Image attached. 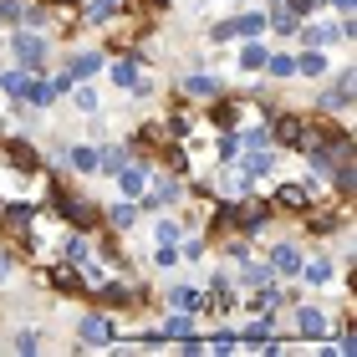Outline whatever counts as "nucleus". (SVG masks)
Returning a JSON list of instances; mask_svg holds the SVG:
<instances>
[{
  "mask_svg": "<svg viewBox=\"0 0 357 357\" xmlns=\"http://www.w3.org/2000/svg\"><path fill=\"white\" fill-rule=\"evenodd\" d=\"M77 332H82V342H87V347H107V342H118V327H112L102 312L82 317V321H77Z\"/></svg>",
  "mask_w": 357,
  "mask_h": 357,
  "instance_id": "f257e3e1",
  "label": "nucleus"
},
{
  "mask_svg": "<svg viewBox=\"0 0 357 357\" xmlns=\"http://www.w3.org/2000/svg\"><path fill=\"white\" fill-rule=\"evenodd\" d=\"M31 220H36V204H26V199H15V204L0 209V225H6V235H26Z\"/></svg>",
  "mask_w": 357,
  "mask_h": 357,
  "instance_id": "f03ea898",
  "label": "nucleus"
},
{
  "mask_svg": "<svg viewBox=\"0 0 357 357\" xmlns=\"http://www.w3.org/2000/svg\"><path fill=\"white\" fill-rule=\"evenodd\" d=\"M296 332L306 337V342H327L332 327H327V317H321L317 306H301V312H296Z\"/></svg>",
  "mask_w": 357,
  "mask_h": 357,
  "instance_id": "7ed1b4c3",
  "label": "nucleus"
},
{
  "mask_svg": "<svg viewBox=\"0 0 357 357\" xmlns=\"http://www.w3.org/2000/svg\"><path fill=\"white\" fill-rule=\"evenodd\" d=\"M15 61H21L26 72H31V67H41V61H46V41H41V36H31V31H21V36H15Z\"/></svg>",
  "mask_w": 357,
  "mask_h": 357,
  "instance_id": "20e7f679",
  "label": "nucleus"
},
{
  "mask_svg": "<svg viewBox=\"0 0 357 357\" xmlns=\"http://www.w3.org/2000/svg\"><path fill=\"white\" fill-rule=\"evenodd\" d=\"M52 199H56V209H61L72 225H92V220H97V215H92V199H72V194H61V189H52Z\"/></svg>",
  "mask_w": 357,
  "mask_h": 357,
  "instance_id": "39448f33",
  "label": "nucleus"
},
{
  "mask_svg": "<svg viewBox=\"0 0 357 357\" xmlns=\"http://www.w3.org/2000/svg\"><path fill=\"white\" fill-rule=\"evenodd\" d=\"M271 138L286 143V149H306V123H301V118H275Z\"/></svg>",
  "mask_w": 357,
  "mask_h": 357,
  "instance_id": "423d86ee",
  "label": "nucleus"
},
{
  "mask_svg": "<svg viewBox=\"0 0 357 357\" xmlns=\"http://www.w3.org/2000/svg\"><path fill=\"white\" fill-rule=\"evenodd\" d=\"M107 72H112V82H118V87H128V92H143V72H138V61H133V56H118Z\"/></svg>",
  "mask_w": 357,
  "mask_h": 357,
  "instance_id": "0eeeda50",
  "label": "nucleus"
},
{
  "mask_svg": "<svg viewBox=\"0 0 357 357\" xmlns=\"http://www.w3.org/2000/svg\"><path fill=\"white\" fill-rule=\"evenodd\" d=\"M158 337H164V342H184V337H194V317L189 312H174L164 327H158Z\"/></svg>",
  "mask_w": 357,
  "mask_h": 357,
  "instance_id": "6e6552de",
  "label": "nucleus"
},
{
  "mask_svg": "<svg viewBox=\"0 0 357 357\" xmlns=\"http://www.w3.org/2000/svg\"><path fill=\"white\" fill-rule=\"evenodd\" d=\"M347 102H352V72H342V77H337V87H332V92H321V107H327V112L347 107Z\"/></svg>",
  "mask_w": 357,
  "mask_h": 357,
  "instance_id": "1a4fd4ad",
  "label": "nucleus"
},
{
  "mask_svg": "<svg viewBox=\"0 0 357 357\" xmlns=\"http://www.w3.org/2000/svg\"><path fill=\"white\" fill-rule=\"evenodd\" d=\"M275 204H281V209H306V204H312V189H306V184H281V189H275Z\"/></svg>",
  "mask_w": 357,
  "mask_h": 357,
  "instance_id": "9d476101",
  "label": "nucleus"
},
{
  "mask_svg": "<svg viewBox=\"0 0 357 357\" xmlns=\"http://www.w3.org/2000/svg\"><path fill=\"white\" fill-rule=\"evenodd\" d=\"M46 281H52L56 291H87L82 286V275H77V266L67 261V266H52V271H46Z\"/></svg>",
  "mask_w": 357,
  "mask_h": 357,
  "instance_id": "9b49d317",
  "label": "nucleus"
},
{
  "mask_svg": "<svg viewBox=\"0 0 357 357\" xmlns=\"http://www.w3.org/2000/svg\"><path fill=\"white\" fill-rule=\"evenodd\" d=\"M271 266L281 271V275H296V271H301V250H296V245H275V250H271Z\"/></svg>",
  "mask_w": 357,
  "mask_h": 357,
  "instance_id": "f8f14e48",
  "label": "nucleus"
},
{
  "mask_svg": "<svg viewBox=\"0 0 357 357\" xmlns=\"http://www.w3.org/2000/svg\"><path fill=\"white\" fill-rule=\"evenodd\" d=\"M112 178H118V189H123V194H143V184H149V174H143L138 164H123Z\"/></svg>",
  "mask_w": 357,
  "mask_h": 357,
  "instance_id": "ddd939ff",
  "label": "nucleus"
},
{
  "mask_svg": "<svg viewBox=\"0 0 357 357\" xmlns=\"http://www.w3.org/2000/svg\"><path fill=\"white\" fill-rule=\"evenodd\" d=\"M271 164H275V153H266V149H255V153H245V158H240L245 178H261V174H271Z\"/></svg>",
  "mask_w": 357,
  "mask_h": 357,
  "instance_id": "4468645a",
  "label": "nucleus"
},
{
  "mask_svg": "<svg viewBox=\"0 0 357 357\" xmlns=\"http://www.w3.org/2000/svg\"><path fill=\"white\" fill-rule=\"evenodd\" d=\"M97 67H102V56H97V52H77L67 72H72V82H82V77H92Z\"/></svg>",
  "mask_w": 357,
  "mask_h": 357,
  "instance_id": "2eb2a0df",
  "label": "nucleus"
},
{
  "mask_svg": "<svg viewBox=\"0 0 357 357\" xmlns=\"http://www.w3.org/2000/svg\"><path fill=\"white\" fill-rule=\"evenodd\" d=\"M174 306H178V312H204V291H194V286H174Z\"/></svg>",
  "mask_w": 357,
  "mask_h": 357,
  "instance_id": "dca6fc26",
  "label": "nucleus"
},
{
  "mask_svg": "<svg viewBox=\"0 0 357 357\" xmlns=\"http://www.w3.org/2000/svg\"><path fill=\"white\" fill-rule=\"evenodd\" d=\"M230 281H225V275H220V281H215V291H209V296H204V312H230Z\"/></svg>",
  "mask_w": 357,
  "mask_h": 357,
  "instance_id": "f3484780",
  "label": "nucleus"
},
{
  "mask_svg": "<svg viewBox=\"0 0 357 357\" xmlns=\"http://www.w3.org/2000/svg\"><path fill=\"white\" fill-rule=\"evenodd\" d=\"M6 158H10L15 169H36V164H41V158H36V149H31V143H6Z\"/></svg>",
  "mask_w": 357,
  "mask_h": 357,
  "instance_id": "a211bd4d",
  "label": "nucleus"
},
{
  "mask_svg": "<svg viewBox=\"0 0 357 357\" xmlns=\"http://www.w3.org/2000/svg\"><path fill=\"white\" fill-rule=\"evenodd\" d=\"M271 327H275V321H250V327L245 332H240V342H250V347H271Z\"/></svg>",
  "mask_w": 357,
  "mask_h": 357,
  "instance_id": "6ab92c4d",
  "label": "nucleus"
},
{
  "mask_svg": "<svg viewBox=\"0 0 357 357\" xmlns=\"http://www.w3.org/2000/svg\"><path fill=\"white\" fill-rule=\"evenodd\" d=\"M301 275H306L312 286H327V281H332V261H327V255H321V261H301Z\"/></svg>",
  "mask_w": 357,
  "mask_h": 357,
  "instance_id": "aec40b11",
  "label": "nucleus"
},
{
  "mask_svg": "<svg viewBox=\"0 0 357 357\" xmlns=\"http://www.w3.org/2000/svg\"><path fill=\"white\" fill-rule=\"evenodd\" d=\"M184 92L189 97H220V82H215V77H204V72H194L189 82H184Z\"/></svg>",
  "mask_w": 357,
  "mask_h": 357,
  "instance_id": "412c9836",
  "label": "nucleus"
},
{
  "mask_svg": "<svg viewBox=\"0 0 357 357\" xmlns=\"http://www.w3.org/2000/svg\"><path fill=\"white\" fill-rule=\"evenodd\" d=\"M67 158H72V169H77V174H92V169H97V149H87V143H77Z\"/></svg>",
  "mask_w": 357,
  "mask_h": 357,
  "instance_id": "4be33fe9",
  "label": "nucleus"
},
{
  "mask_svg": "<svg viewBox=\"0 0 357 357\" xmlns=\"http://www.w3.org/2000/svg\"><path fill=\"white\" fill-rule=\"evenodd\" d=\"M240 67H245V72H261V67H266V46H261V41H250L245 52H240Z\"/></svg>",
  "mask_w": 357,
  "mask_h": 357,
  "instance_id": "5701e85b",
  "label": "nucleus"
},
{
  "mask_svg": "<svg viewBox=\"0 0 357 357\" xmlns=\"http://www.w3.org/2000/svg\"><path fill=\"white\" fill-rule=\"evenodd\" d=\"M306 41H312V46H327V41H342V26H327V21H321V26H312V31H306Z\"/></svg>",
  "mask_w": 357,
  "mask_h": 357,
  "instance_id": "b1692460",
  "label": "nucleus"
},
{
  "mask_svg": "<svg viewBox=\"0 0 357 357\" xmlns=\"http://www.w3.org/2000/svg\"><path fill=\"white\" fill-rule=\"evenodd\" d=\"M266 72L275 77V82H286V77H296V61L291 56H266Z\"/></svg>",
  "mask_w": 357,
  "mask_h": 357,
  "instance_id": "393cba45",
  "label": "nucleus"
},
{
  "mask_svg": "<svg viewBox=\"0 0 357 357\" xmlns=\"http://www.w3.org/2000/svg\"><path fill=\"white\" fill-rule=\"evenodd\" d=\"M21 97H26V102H36V107L52 102V82H36V77H26V92H21Z\"/></svg>",
  "mask_w": 357,
  "mask_h": 357,
  "instance_id": "a878e982",
  "label": "nucleus"
},
{
  "mask_svg": "<svg viewBox=\"0 0 357 357\" xmlns=\"http://www.w3.org/2000/svg\"><path fill=\"white\" fill-rule=\"evenodd\" d=\"M296 72H301V77H321V72H327V56H321V52H306V56L296 61Z\"/></svg>",
  "mask_w": 357,
  "mask_h": 357,
  "instance_id": "bb28decb",
  "label": "nucleus"
},
{
  "mask_svg": "<svg viewBox=\"0 0 357 357\" xmlns=\"http://www.w3.org/2000/svg\"><path fill=\"white\" fill-rule=\"evenodd\" d=\"M128 164V153L123 149H102V153H97V169H102V174H118Z\"/></svg>",
  "mask_w": 357,
  "mask_h": 357,
  "instance_id": "cd10ccee",
  "label": "nucleus"
},
{
  "mask_svg": "<svg viewBox=\"0 0 357 357\" xmlns=\"http://www.w3.org/2000/svg\"><path fill=\"white\" fill-rule=\"evenodd\" d=\"M266 31V15H240L235 21V36H261Z\"/></svg>",
  "mask_w": 357,
  "mask_h": 357,
  "instance_id": "c85d7f7f",
  "label": "nucleus"
},
{
  "mask_svg": "<svg viewBox=\"0 0 357 357\" xmlns=\"http://www.w3.org/2000/svg\"><path fill=\"white\" fill-rule=\"evenodd\" d=\"M271 26L281 31V36H291V31H296V10H281V6H275V10H271Z\"/></svg>",
  "mask_w": 357,
  "mask_h": 357,
  "instance_id": "c756f323",
  "label": "nucleus"
},
{
  "mask_svg": "<svg viewBox=\"0 0 357 357\" xmlns=\"http://www.w3.org/2000/svg\"><path fill=\"white\" fill-rule=\"evenodd\" d=\"M133 215H138L133 204H112V209H107V225H118V230H128V225H133Z\"/></svg>",
  "mask_w": 357,
  "mask_h": 357,
  "instance_id": "7c9ffc66",
  "label": "nucleus"
},
{
  "mask_svg": "<svg viewBox=\"0 0 357 357\" xmlns=\"http://www.w3.org/2000/svg\"><path fill=\"white\" fill-rule=\"evenodd\" d=\"M174 240H178V225L174 220H158L153 225V245H174Z\"/></svg>",
  "mask_w": 357,
  "mask_h": 357,
  "instance_id": "2f4dec72",
  "label": "nucleus"
},
{
  "mask_svg": "<svg viewBox=\"0 0 357 357\" xmlns=\"http://www.w3.org/2000/svg\"><path fill=\"white\" fill-rule=\"evenodd\" d=\"M0 87H6L10 97H21V92H26V67H21V72H0Z\"/></svg>",
  "mask_w": 357,
  "mask_h": 357,
  "instance_id": "473e14b6",
  "label": "nucleus"
},
{
  "mask_svg": "<svg viewBox=\"0 0 357 357\" xmlns=\"http://www.w3.org/2000/svg\"><path fill=\"white\" fill-rule=\"evenodd\" d=\"M255 306H261V312H275V306H281V291H275V286H261V291H255Z\"/></svg>",
  "mask_w": 357,
  "mask_h": 357,
  "instance_id": "72a5a7b5",
  "label": "nucleus"
},
{
  "mask_svg": "<svg viewBox=\"0 0 357 357\" xmlns=\"http://www.w3.org/2000/svg\"><path fill=\"white\" fill-rule=\"evenodd\" d=\"M112 10H123V0H97V6L87 10V21H107Z\"/></svg>",
  "mask_w": 357,
  "mask_h": 357,
  "instance_id": "f704fd0d",
  "label": "nucleus"
},
{
  "mask_svg": "<svg viewBox=\"0 0 357 357\" xmlns=\"http://www.w3.org/2000/svg\"><path fill=\"white\" fill-rule=\"evenodd\" d=\"M67 261H72V266H82V261H87V240H82V235H72V240H67Z\"/></svg>",
  "mask_w": 357,
  "mask_h": 357,
  "instance_id": "c9c22d12",
  "label": "nucleus"
},
{
  "mask_svg": "<svg viewBox=\"0 0 357 357\" xmlns=\"http://www.w3.org/2000/svg\"><path fill=\"white\" fill-rule=\"evenodd\" d=\"M240 143H245V149H266L271 133H266V128H250V133H240Z\"/></svg>",
  "mask_w": 357,
  "mask_h": 357,
  "instance_id": "e433bc0d",
  "label": "nucleus"
},
{
  "mask_svg": "<svg viewBox=\"0 0 357 357\" xmlns=\"http://www.w3.org/2000/svg\"><path fill=\"white\" fill-rule=\"evenodd\" d=\"M10 21H21V0H0V26H10Z\"/></svg>",
  "mask_w": 357,
  "mask_h": 357,
  "instance_id": "4c0bfd02",
  "label": "nucleus"
},
{
  "mask_svg": "<svg viewBox=\"0 0 357 357\" xmlns=\"http://www.w3.org/2000/svg\"><path fill=\"white\" fill-rule=\"evenodd\" d=\"M15 347H21V352H36V347H41V332H15Z\"/></svg>",
  "mask_w": 357,
  "mask_h": 357,
  "instance_id": "58836bf2",
  "label": "nucleus"
},
{
  "mask_svg": "<svg viewBox=\"0 0 357 357\" xmlns=\"http://www.w3.org/2000/svg\"><path fill=\"white\" fill-rule=\"evenodd\" d=\"M102 301H107V306H123L128 291H123V286H102Z\"/></svg>",
  "mask_w": 357,
  "mask_h": 357,
  "instance_id": "ea45409f",
  "label": "nucleus"
},
{
  "mask_svg": "<svg viewBox=\"0 0 357 357\" xmlns=\"http://www.w3.org/2000/svg\"><path fill=\"white\" fill-rule=\"evenodd\" d=\"M153 261H158V266H174V261H178V250H174V245H158V250H153Z\"/></svg>",
  "mask_w": 357,
  "mask_h": 357,
  "instance_id": "a19ab883",
  "label": "nucleus"
},
{
  "mask_svg": "<svg viewBox=\"0 0 357 357\" xmlns=\"http://www.w3.org/2000/svg\"><path fill=\"white\" fill-rule=\"evenodd\" d=\"M317 6H321V0H291L286 10H296V15H306V10H317Z\"/></svg>",
  "mask_w": 357,
  "mask_h": 357,
  "instance_id": "79ce46f5",
  "label": "nucleus"
},
{
  "mask_svg": "<svg viewBox=\"0 0 357 357\" xmlns=\"http://www.w3.org/2000/svg\"><path fill=\"white\" fill-rule=\"evenodd\" d=\"M332 6H337V10H342V15H347V10H352V0H332Z\"/></svg>",
  "mask_w": 357,
  "mask_h": 357,
  "instance_id": "37998d69",
  "label": "nucleus"
},
{
  "mask_svg": "<svg viewBox=\"0 0 357 357\" xmlns=\"http://www.w3.org/2000/svg\"><path fill=\"white\" fill-rule=\"evenodd\" d=\"M52 6H72V0H52Z\"/></svg>",
  "mask_w": 357,
  "mask_h": 357,
  "instance_id": "c03bdc74",
  "label": "nucleus"
}]
</instances>
